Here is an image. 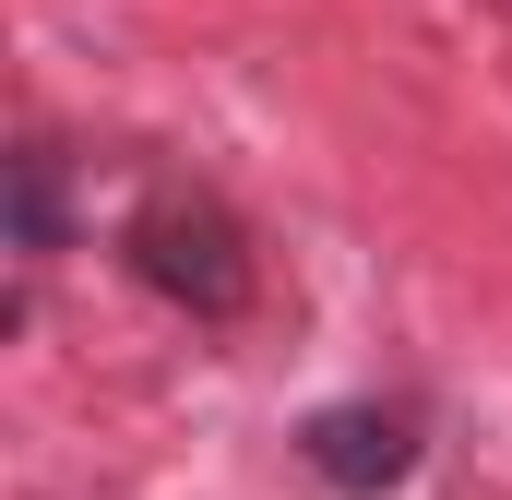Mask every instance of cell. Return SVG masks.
<instances>
[{
  "label": "cell",
  "mask_w": 512,
  "mask_h": 500,
  "mask_svg": "<svg viewBox=\"0 0 512 500\" xmlns=\"http://www.w3.org/2000/svg\"><path fill=\"white\" fill-rule=\"evenodd\" d=\"M120 262H131V286H155V298L191 310V322H239L251 286H262L251 227H239L203 179H155V191L120 215Z\"/></svg>",
  "instance_id": "cell-1"
},
{
  "label": "cell",
  "mask_w": 512,
  "mask_h": 500,
  "mask_svg": "<svg viewBox=\"0 0 512 500\" xmlns=\"http://www.w3.org/2000/svg\"><path fill=\"white\" fill-rule=\"evenodd\" d=\"M417 453H429L417 405H382V393H346V405H310V417H298V465H310L334 500L405 489V477H417Z\"/></svg>",
  "instance_id": "cell-2"
},
{
  "label": "cell",
  "mask_w": 512,
  "mask_h": 500,
  "mask_svg": "<svg viewBox=\"0 0 512 500\" xmlns=\"http://www.w3.org/2000/svg\"><path fill=\"white\" fill-rule=\"evenodd\" d=\"M0 179H12V262H24V274H48V262L72 250V155H60L48 131H24Z\"/></svg>",
  "instance_id": "cell-3"
}]
</instances>
